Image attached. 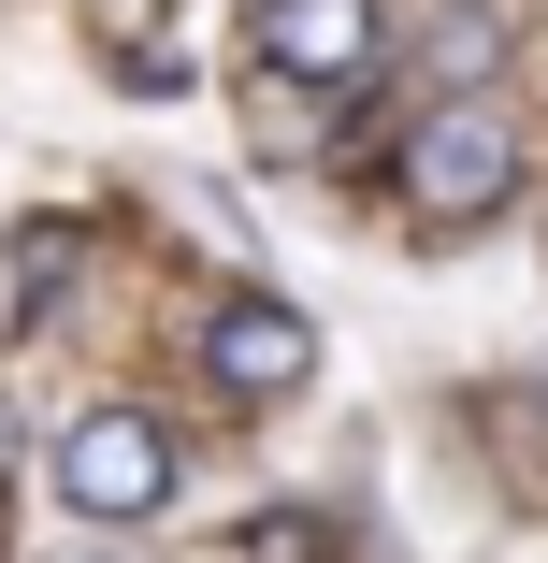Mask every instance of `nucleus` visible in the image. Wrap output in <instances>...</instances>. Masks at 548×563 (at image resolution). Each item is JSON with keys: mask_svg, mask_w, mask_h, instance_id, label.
<instances>
[{"mask_svg": "<svg viewBox=\"0 0 548 563\" xmlns=\"http://www.w3.org/2000/svg\"><path fill=\"white\" fill-rule=\"evenodd\" d=\"M202 376L232 390V405H289V390L317 376V332H303L289 303L246 289V303H216V318H202Z\"/></svg>", "mask_w": 548, "mask_h": 563, "instance_id": "obj_3", "label": "nucleus"}, {"mask_svg": "<svg viewBox=\"0 0 548 563\" xmlns=\"http://www.w3.org/2000/svg\"><path fill=\"white\" fill-rule=\"evenodd\" d=\"M505 15H491V0H448V15H433L418 30V117H433V101H505Z\"/></svg>", "mask_w": 548, "mask_h": 563, "instance_id": "obj_5", "label": "nucleus"}, {"mask_svg": "<svg viewBox=\"0 0 548 563\" xmlns=\"http://www.w3.org/2000/svg\"><path fill=\"white\" fill-rule=\"evenodd\" d=\"M0 463H15V405H0Z\"/></svg>", "mask_w": 548, "mask_h": 563, "instance_id": "obj_6", "label": "nucleus"}, {"mask_svg": "<svg viewBox=\"0 0 548 563\" xmlns=\"http://www.w3.org/2000/svg\"><path fill=\"white\" fill-rule=\"evenodd\" d=\"M376 44H390L376 0H260V73H289V87H347Z\"/></svg>", "mask_w": 548, "mask_h": 563, "instance_id": "obj_4", "label": "nucleus"}, {"mask_svg": "<svg viewBox=\"0 0 548 563\" xmlns=\"http://www.w3.org/2000/svg\"><path fill=\"white\" fill-rule=\"evenodd\" d=\"M519 174H534V145H519L505 101H433V117L404 131V217H418V232H477V217H505Z\"/></svg>", "mask_w": 548, "mask_h": 563, "instance_id": "obj_1", "label": "nucleus"}, {"mask_svg": "<svg viewBox=\"0 0 548 563\" xmlns=\"http://www.w3.org/2000/svg\"><path fill=\"white\" fill-rule=\"evenodd\" d=\"M58 506L101 520V534L159 520V506H174V433H159L145 405H87V419L58 433Z\"/></svg>", "mask_w": 548, "mask_h": 563, "instance_id": "obj_2", "label": "nucleus"}]
</instances>
